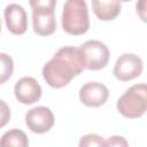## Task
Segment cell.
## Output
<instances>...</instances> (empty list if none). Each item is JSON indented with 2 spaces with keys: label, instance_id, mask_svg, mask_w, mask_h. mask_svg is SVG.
Here are the masks:
<instances>
[{
  "label": "cell",
  "instance_id": "obj_1",
  "mask_svg": "<svg viewBox=\"0 0 147 147\" xmlns=\"http://www.w3.org/2000/svg\"><path fill=\"white\" fill-rule=\"evenodd\" d=\"M84 69L85 60L79 47L64 46L44 65L42 77L49 86L61 88L68 85L75 76L82 74Z\"/></svg>",
  "mask_w": 147,
  "mask_h": 147
},
{
  "label": "cell",
  "instance_id": "obj_2",
  "mask_svg": "<svg viewBox=\"0 0 147 147\" xmlns=\"http://www.w3.org/2000/svg\"><path fill=\"white\" fill-rule=\"evenodd\" d=\"M62 28L72 36H80L90 28L88 9L84 0H68L62 10Z\"/></svg>",
  "mask_w": 147,
  "mask_h": 147
},
{
  "label": "cell",
  "instance_id": "obj_3",
  "mask_svg": "<svg viewBox=\"0 0 147 147\" xmlns=\"http://www.w3.org/2000/svg\"><path fill=\"white\" fill-rule=\"evenodd\" d=\"M147 86L146 84H136L125 91V93L117 100V110L127 118L141 117L147 108L146 101Z\"/></svg>",
  "mask_w": 147,
  "mask_h": 147
},
{
  "label": "cell",
  "instance_id": "obj_4",
  "mask_svg": "<svg viewBox=\"0 0 147 147\" xmlns=\"http://www.w3.org/2000/svg\"><path fill=\"white\" fill-rule=\"evenodd\" d=\"M55 0H31L33 31L39 36H49L56 30Z\"/></svg>",
  "mask_w": 147,
  "mask_h": 147
},
{
  "label": "cell",
  "instance_id": "obj_5",
  "mask_svg": "<svg viewBox=\"0 0 147 147\" xmlns=\"http://www.w3.org/2000/svg\"><path fill=\"white\" fill-rule=\"evenodd\" d=\"M84 60L85 69L101 70L109 61V49L100 40H87L79 47Z\"/></svg>",
  "mask_w": 147,
  "mask_h": 147
},
{
  "label": "cell",
  "instance_id": "obj_6",
  "mask_svg": "<svg viewBox=\"0 0 147 147\" xmlns=\"http://www.w3.org/2000/svg\"><path fill=\"white\" fill-rule=\"evenodd\" d=\"M144 63L142 60L133 53L122 54L115 65H114V76L121 82H127L139 77L142 72Z\"/></svg>",
  "mask_w": 147,
  "mask_h": 147
},
{
  "label": "cell",
  "instance_id": "obj_7",
  "mask_svg": "<svg viewBox=\"0 0 147 147\" xmlns=\"http://www.w3.org/2000/svg\"><path fill=\"white\" fill-rule=\"evenodd\" d=\"M54 115L52 110L47 107L39 106L31 108L25 115L26 126L34 133L48 132L54 125Z\"/></svg>",
  "mask_w": 147,
  "mask_h": 147
},
{
  "label": "cell",
  "instance_id": "obj_8",
  "mask_svg": "<svg viewBox=\"0 0 147 147\" xmlns=\"http://www.w3.org/2000/svg\"><path fill=\"white\" fill-rule=\"evenodd\" d=\"M108 96L107 86L99 82H88L79 90V100L87 107H100L106 103Z\"/></svg>",
  "mask_w": 147,
  "mask_h": 147
},
{
  "label": "cell",
  "instance_id": "obj_9",
  "mask_svg": "<svg viewBox=\"0 0 147 147\" xmlns=\"http://www.w3.org/2000/svg\"><path fill=\"white\" fill-rule=\"evenodd\" d=\"M16 99L23 105H32L41 98V87L33 77H22L14 87Z\"/></svg>",
  "mask_w": 147,
  "mask_h": 147
},
{
  "label": "cell",
  "instance_id": "obj_10",
  "mask_svg": "<svg viewBox=\"0 0 147 147\" xmlns=\"http://www.w3.org/2000/svg\"><path fill=\"white\" fill-rule=\"evenodd\" d=\"M5 21L8 30L13 34H23L28 29V15L25 9L18 3H9L6 6Z\"/></svg>",
  "mask_w": 147,
  "mask_h": 147
},
{
  "label": "cell",
  "instance_id": "obj_11",
  "mask_svg": "<svg viewBox=\"0 0 147 147\" xmlns=\"http://www.w3.org/2000/svg\"><path fill=\"white\" fill-rule=\"evenodd\" d=\"M122 5L119 1H103L93 0L92 9L96 17L101 21H111L116 18L121 13Z\"/></svg>",
  "mask_w": 147,
  "mask_h": 147
},
{
  "label": "cell",
  "instance_id": "obj_12",
  "mask_svg": "<svg viewBox=\"0 0 147 147\" xmlns=\"http://www.w3.org/2000/svg\"><path fill=\"white\" fill-rule=\"evenodd\" d=\"M0 147H29V139L22 130L13 129L2 134Z\"/></svg>",
  "mask_w": 147,
  "mask_h": 147
},
{
  "label": "cell",
  "instance_id": "obj_13",
  "mask_svg": "<svg viewBox=\"0 0 147 147\" xmlns=\"http://www.w3.org/2000/svg\"><path fill=\"white\" fill-rule=\"evenodd\" d=\"M14 71V61L10 55L0 53V84L6 83Z\"/></svg>",
  "mask_w": 147,
  "mask_h": 147
},
{
  "label": "cell",
  "instance_id": "obj_14",
  "mask_svg": "<svg viewBox=\"0 0 147 147\" xmlns=\"http://www.w3.org/2000/svg\"><path fill=\"white\" fill-rule=\"evenodd\" d=\"M105 140L99 134L88 133L80 138L78 147H103Z\"/></svg>",
  "mask_w": 147,
  "mask_h": 147
},
{
  "label": "cell",
  "instance_id": "obj_15",
  "mask_svg": "<svg viewBox=\"0 0 147 147\" xmlns=\"http://www.w3.org/2000/svg\"><path fill=\"white\" fill-rule=\"evenodd\" d=\"M103 147H129V142L122 136H111L105 141Z\"/></svg>",
  "mask_w": 147,
  "mask_h": 147
},
{
  "label": "cell",
  "instance_id": "obj_16",
  "mask_svg": "<svg viewBox=\"0 0 147 147\" xmlns=\"http://www.w3.org/2000/svg\"><path fill=\"white\" fill-rule=\"evenodd\" d=\"M9 118H10L9 106L6 103V101L0 99V129L3 127L9 122Z\"/></svg>",
  "mask_w": 147,
  "mask_h": 147
},
{
  "label": "cell",
  "instance_id": "obj_17",
  "mask_svg": "<svg viewBox=\"0 0 147 147\" xmlns=\"http://www.w3.org/2000/svg\"><path fill=\"white\" fill-rule=\"evenodd\" d=\"M139 5L141 6V8H139V6H137V13L140 15V17H141L142 21H146V15H145V6H146V1L142 0V1L139 2Z\"/></svg>",
  "mask_w": 147,
  "mask_h": 147
},
{
  "label": "cell",
  "instance_id": "obj_18",
  "mask_svg": "<svg viewBox=\"0 0 147 147\" xmlns=\"http://www.w3.org/2000/svg\"><path fill=\"white\" fill-rule=\"evenodd\" d=\"M0 31H1V21H0Z\"/></svg>",
  "mask_w": 147,
  "mask_h": 147
}]
</instances>
